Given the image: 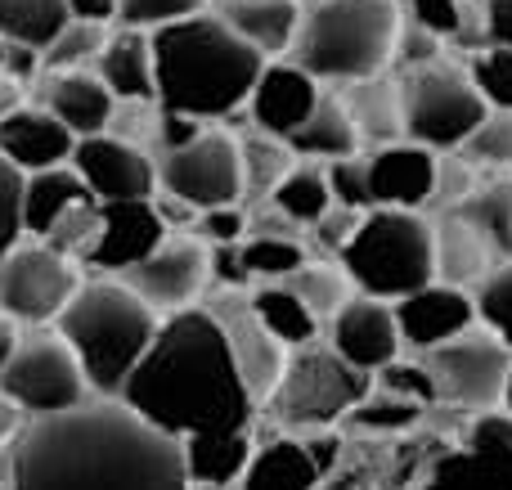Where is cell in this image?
<instances>
[{
	"label": "cell",
	"instance_id": "6da1fadb",
	"mask_svg": "<svg viewBox=\"0 0 512 490\" xmlns=\"http://www.w3.org/2000/svg\"><path fill=\"white\" fill-rule=\"evenodd\" d=\"M5 490H189L180 441L104 396L27 419L5 455Z\"/></svg>",
	"mask_w": 512,
	"mask_h": 490
},
{
	"label": "cell",
	"instance_id": "7a4b0ae2",
	"mask_svg": "<svg viewBox=\"0 0 512 490\" xmlns=\"http://www.w3.org/2000/svg\"><path fill=\"white\" fill-rule=\"evenodd\" d=\"M117 401L131 405L144 423L162 428L176 441L194 437V432L252 428L256 410L230 356V342L207 306L171 311L158 324L149 351L122 383Z\"/></svg>",
	"mask_w": 512,
	"mask_h": 490
},
{
	"label": "cell",
	"instance_id": "3957f363",
	"mask_svg": "<svg viewBox=\"0 0 512 490\" xmlns=\"http://www.w3.org/2000/svg\"><path fill=\"white\" fill-rule=\"evenodd\" d=\"M149 45L158 108L198 117V122H221L239 113L265 68V54H256L207 9L180 23L153 27Z\"/></svg>",
	"mask_w": 512,
	"mask_h": 490
},
{
	"label": "cell",
	"instance_id": "277c9868",
	"mask_svg": "<svg viewBox=\"0 0 512 490\" xmlns=\"http://www.w3.org/2000/svg\"><path fill=\"white\" fill-rule=\"evenodd\" d=\"M400 18V0H315L301 5V27L283 59L306 68L319 86L378 77L391 68Z\"/></svg>",
	"mask_w": 512,
	"mask_h": 490
},
{
	"label": "cell",
	"instance_id": "5b68a950",
	"mask_svg": "<svg viewBox=\"0 0 512 490\" xmlns=\"http://www.w3.org/2000/svg\"><path fill=\"white\" fill-rule=\"evenodd\" d=\"M59 333L81 360V374L99 396H117L140 356L149 351L158 333V311L122 279H99L81 284L59 311Z\"/></svg>",
	"mask_w": 512,
	"mask_h": 490
},
{
	"label": "cell",
	"instance_id": "8992f818",
	"mask_svg": "<svg viewBox=\"0 0 512 490\" xmlns=\"http://www.w3.org/2000/svg\"><path fill=\"white\" fill-rule=\"evenodd\" d=\"M337 261L360 293L396 302L436 279L432 221L409 207H369Z\"/></svg>",
	"mask_w": 512,
	"mask_h": 490
},
{
	"label": "cell",
	"instance_id": "52a82bcc",
	"mask_svg": "<svg viewBox=\"0 0 512 490\" xmlns=\"http://www.w3.org/2000/svg\"><path fill=\"white\" fill-rule=\"evenodd\" d=\"M373 387V374L346 365L333 347H319L306 342V347L288 351V365H283L274 392L265 396L274 423L283 432H297V437H315V432H328L346 419L355 401Z\"/></svg>",
	"mask_w": 512,
	"mask_h": 490
},
{
	"label": "cell",
	"instance_id": "ba28073f",
	"mask_svg": "<svg viewBox=\"0 0 512 490\" xmlns=\"http://www.w3.org/2000/svg\"><path fill=\"white\" fill-rule=\"evenodd\" d=\"M400 113H405V140L445 153L468 144V135L481 126L490 104L481 99L472 72L436 59L400 77Z\"/></svg>",
	"mask_w": 512,
	"mask_h": 490
},
{
	"label": "cell",
	"instance_id": "9c48e42d",
	"mask_svg": "<svg viewBox=\"0 0 512 490\" xmlns=\"http://www.w3.org/2000/svg\"><path fill=\"white\" fill-rule=\"evenodd\" d=\"M427 378L436 387V401H450L459 410H495L504 401V378L512 365V347L486 324L454 333L450 342L432 351H418Z\"/></svg>",
	"mask_w": 512,
	"mask_h": 490
},
{
	"label": "cell",
	"instance_id": "30bf717a",
	"mask_svg": "<svg viewBox=\"0 0 512 490\" xmlns=\"http://www.w3.org/2000/svg\"><path fill=\"white\" fill-rule=\"evenodd\" d=\"M0 387L23 405L27 419H41V414H63L81 405L90 383L63 333H36V338L14 342L5 369H0Z\"/></svg>",
	"mask_w": 512,
	"mask_h": 490
},
{
	"label": "cell",
	"instance_id": "8fae6325",
	"mask_svg": "<svg viewBox=\"0 0 512 490\" xmlns=\"http://www.w3.org/2000/svg\"><path fill=\"white\" fill-rule=\"evenodd\" d=\"M158 185L189 207H225L243 198V158L230 131H198L189 144L167 149L158 162Z\"/></svg>",
	"mask_w": 512,
	"mask_h": 490
},
{
	"label": "cell",
	"instance_id": "7c38bea8",
	"mask_svg": "<svg viewBox=\"0 0 512 490\" xmlns=\"http://www.w3.org/2000/svg\"><path fill=\"white\" fill-rule=\"evenodd\" d=\"M77 266L72 257L54 252L50 243L36 248H9L0 257V311L14 324H50L77 293Z\"/></svg>",
	"mask_w": 512,
	"mask_h": 490
},
{
	"label": "cell",
	"instance_id": "4fadbf2b",
	"mask_svg": "<svg viewBox=\"0 0 512 490\" xmlns=\"http://www.w3.org/2000/svg\"><path fill=\"white\" fill-rule=\"evenodd\" d=\"M207 311L221 324L225 342H230V356H234V365H239V378H243V387H248V396L256 405H265V396L274 392L283 365H288V347L261 324V315L252 311V293H243V288H221V293L207 302Z\"/></svg>",
	"mask_w": 512,
	"mask_h": 490
},
{
	"label": "cell",
	"instance_id": "5bb4252c",
	"mask_svg": "<svg viewBox=\"0 0 512 490\" xmlns=\"http://www.w3.org/2000/svg\"><path fill=\"white\" fill-rule=\"evenodd\" d=\"M122 284L140 293L158 315L185 311L207 284V243L198 234H180V239H162L149 257L122 270Z\"/></svg>",
	"mask_w": 512,
	"mask_h": 490
},
{
	"label": "cell",
	"instance_id": "9a60e30c",
	"mask_svg": "<svg viewBox=\"0 0 512 490\" xmlns=\"http://www.w3.org/2000/svg\"><path fill=\"white\" fill-rule=\"evenodd\" d=\"M68 162H72V171L86 180V189L99 203L158 194V167L149 162V153H140L131 140H117V135H108V131L81 135Z\"/></svg>",
	"mask_w": 512,
	"mask_h": 490
},
{
	"label": "cell",
	"instance_id": "2e32d148",
	"mask_svg": "<svg viewBox=\"0 0 512 490\" xmlns=\"http://www.w3.org/2000/svg\"><path fill=\"white\" fill-rule=\"evenodd\" d=\"M167 234L171 230L162 225L153 198H113V203H99L95 239H90V248H86L81 261L122 275L126 266H135L140 257H149Z\"/></svg>",
	"mask_w": 512,
	"mask_h": 490
},
{
	"label": "cell",
	"instance_id": "e0dca14e",
	"mask_svg": "<svg viewBox=\"0 0 512 490\" xmlns=\"http://www.w3.org/2000/svg\"><path fill=\"white\" fill-rule=\"evenodd\" d=\"M328 347L346 360V365L364 369V374H378L382 365L400 356V324H396V311H391L382 297H346L337 306V315L328 320Z\"/></svg>",
	"mask_w": 512,
	"mask_h": 490
},
{
	"label": "cell",
	"instance_id": "ac0fdd59",
	"mask_svg": "<svg viewBox=\"0 0 512 490\" xmlns=\"http://www.w3.org/2000/svg\"><path fill=\"white\" fill-rule=\"evenodd\" d=\"M391 311H396L400 342H405L409 351H432V347H441V342H450L454 333L477 324V306H472L468 288L441 284V279L396 297Z\"/></svg>",
	"mask_w": 512,
	"mask_h": 490
},
{
	"label": "cell",
	"instance_id": "d6986e66",
	"mask_svg": "<svg viewBox=\"0 0 512 490\" xmlns=\"http://www.w3.org/2000/svg\"><path fill=\"white\" fill-rule=\"evenodd\" d=\"M319 95H324V86H319L306 68H297L292 59H265L261 77H256V86L248 95L256 131L274 135V140H288V135L315 113Z\"/></svg>",
	"mask_w": 512,
	"mask_h": 490
},
{
	"label": "cell",
	"instance_id": "ffe728a7",
	"mask_svg": "<svg viewBox=\"0 0 512 490\" xmlns=\"http://www.w3.org/2000/svg\"><path fill=\"white\" fill-rule=\"evenodd\" d=\"M369 198L373 207H409L423 212L432 203V185H436V153L427 144L414 140H396L369 149Z\"/></svg>",
	"mask_w": 512,
	"mask_h": 490
},
{
	"label": "cell",
	"instance_id": "44dd1931",
	"mask_svg": "<svg viewBox=\"0 0 512 490\" xmlns=\"http://www.w3.org/2000/svg\"><path fill=\"white\" fill-rule=\"evenodd\" d=\"M77 135L50 113V108H9L0 117V153L14 162L23 176L45 167H59L72 158Z\"/></svg>",
	"mask_w": 512,
	"mask_h": 490
},
{
	"label": "cell",
	"instance_id": "7402d4cb",
	"mask_svg": "<svg viewBox=\"0 0 512 490\" xmlns=\"http://www.w3.org/2000/svg\"><path fill=\"white\" fill-rule=\"evenodd\" d=\"M499 252L490 248V239L472 221H463L459 212H441L432 221V261L436 279L454 288H477L490 275Z\"/></svg>",
	"mask_w": 512,
	"mask_h": 490
},
{
	"label": "cell",
	"instance_id": "603a6c76",
	"mask_svg": "<svg viewBox=\"0 0 512 490\" xmlns=\"http://www.w3.org/2000/svg\"><path fill=\"white\" fill-rule=\"evenodd\" d=\"M221 18L234 36L265 59H283L301 27V0H221Z\"/></svg>",
	"mask_w": 512,
	"mask_h": 490
},
{
	"label": "cell",
	"instance_id": "cb8c5ba5",
	"mask_svg": "<svg viewBox=\"0 0 512 490\" xmlns=\"http://www.w3.org/2000/svg\"><path fill=\"white\" fill-rule=\"evenodd\" d=\"M319 482H324V464L315 459L310 441L274 437L252 450L239 490H319Z\"/></svg>",
	"mask_w": 512,
	"mask_h": 490
},
{
	"label": "cell",
	"instance_id": "d4e9b609",
	"mask_svg": "<svg viewBox=\"0 0 512 490\" xmlns=\"http://www.w3.org/2000/svg\"><path fill=\"white\" fill-rule=\"evenodd\" d=\"M45 108L68 126L72 135H99L108 131L113 122V90L95 77V72H81V68H68V72H54L50 77V90H45Z\"/></svg>",
	"mask_w": 512,
	"mask_h": 490
},
{
	"label": "cell",
	"instance_id": "484cf974",
	"mask_svg": "<svg viewBox=\"0 0 512 490\" xmlns=\"http://www.w3.org/2000/svg\"><path fill=\"white\" fill-rule=\"evenodd\" d=\"M95 63H99L95 77L113 90V99H122V104H149V99H158L149 32H140V27H122L117 36L104 41V50H99Z\"/></svg>",
	"mask_w": 512,
	"mask_h": 490
},
{
	"label": "cell",
	"instance_id": "4316f807",
	"mask_svg": "<svg viewBox=\"0 0 512 490\" xmlns=\"http://www.w3.org/2000/svg\"><path fill=\"white\" fill-rule=\"evenodd\" d=\"M342 104L351 113L355 131H360L364 149H382V144H396L405 140V113H400V81L378 77H364V81H346L342 90Z\"/></svg>",
	"mask_w": 512,
	"mask_h": 490
},
{
	"label": "cell",
	"instance_id": "83f0119b",
	"mask_svg": "<svg viewBox=\"0 0 512 490\" xmlns=\"http://www.w3.org/2000/svg\"><path fill=\"white\" fill-rule=\"evenodd\" d=\"M252 432L248 428H225V432H194L180 441L185 455V477L194 486H230L243 477L252 459Z\"/></svg>",
	"mask_w": 512,
	"mask_h": 490
},
{
	"label": "cell",
	"instance_id": "f1b7e54d",
	"mask_svg": "<svg viewBox=\"0 0 512 490\" xmlns=\"http://www.w3.org/2000/svg\"><path fill=\"white\" fill-rule=\"evenodd\" d=\"M288 149L297 158H310V162H333V158H351L360 153V131H355L351 113H346L342 95H319L315 113L288 135Z\"/></svg>",
	"mask_w": 512,
	"mask_h": 490
},
{
	"label": "cell",
	"instance_id": "f546056e",
	"mask_svg": "<svg viewBox=\"0 0 512 490\" xmlns=\"http://www.w3.org/2000/svg\"><path fill=\"white\" fill-rule=\"evenodd\" d=\"M95 198L86 189V180L72 171V162H59V167H45V171H32L23 180V230L32 234H50V225L59 221L63 212H72L77 203Z\"/></svg>",
	"mask_w": 512,
	"mask_h": 490
},
{
	"label": "cell",
	"instance_id": "4dcf8cb0",
	"mask_svg": "<svg viewBox=\"0 0 512 490\" xmlns=\"http://www.w3.org/2000/svg\"><path fill=\"white\" fill-rule=\"evenodd\" d=\"M274 212H283L292 225H315L319 216L333 207V189H328V176H324V162H292V171L274 185L270 194Z\"/></svg>",
	"mask_w": 512,
	"mask_h": 490
},
{
	"label": "cell",
	"instance_id": "1f68e13d",
	"mask_svg": "<svg viewBox=\"0 0 512 490\" xmlns=\"http://www.w3.org/2000/svg\"><path fill=\"white\" fill-rule=\"evenodd\" d=\"M252 311L261 315V324L283 342V347H306L319 338V320L288 284H261L252 293Z\"/></svg>",
	"mask_w": 512,
	"mask_h": 490
},
{
	"label": "cell",
	"instance_id": "d6a6232c",
	"mask_svg": "<svg viewBox=\"0 0 512 490\" xmlns=\"http://www.w3.org/2000/svg\"><path fill=\"white\" fill-rule=\"evenodd\" d=\"M68 18V0H0V41L45 50Z\"/></svg>",
	"mask_w": 512,
	"mask_h": 490
},
{
	"label": "cell",
	"instance_id": "836d02e7",
	"mask_svg": "<svg viewBox=\"0 0 512 490\" xmlns=\"http://www.w3.org/2000/svg\"><path fill=\"white\" fill-rule=\"evenodd\" d=\"M423 490H512V459L486 450H459L441 459Z\"/></svg>",
	"mask_w": 512,
	"mask_h": 490
},
{
	"label": "cell",
	"instance_id": "e575fe53",
	"mask_svg": "<svg viewBox=\"0 0 512 490\" xmlns=\"http://www.w3.org/2000/svg\"><path fill=\"white\" fill-rule=\"evenodd\" d=\"M445 212H459L463 221H472L486 234L499 257H512V180L477 185L459 207H445Z\"/></svg>",
	"mask_w": 512,
	"mask_h": 490
},
{
	"label": "cell",
	"instance_id": "d590c367",
	"mask_svg": "<svg viewBox=\"0 0 512 490\" xmlns=\"http://www.w3.org/2000/svg\"><path fill=\"white\" fill-rule=\"evenodd\" d=\"M279 284H288L292 293L301 297V302L315 311V320H333L337 315V306L351 297V279H346V270H342V261H301L292 275H283Z\"/></svg>",
	"mask_w": 512,
	"mask_h": 490
},
{
	"label": "cell",
	"instance_id": "8d00e7d4",
	"mask_svg": "<svg viewBox=\"0 0 512 490\" xmlns=\"http://www.w3.org/2000/svg\"><path fill=\"white\" fill-rule=\"evenodd\" d=\"M239 158H243V194H252V198L274 194V185H279L292 171V162H297L288 140H274V135H265V131L239 140Z\"/></svg>",
	"mask_w": 512,
	"mask_h": 490
},
{
	"label": "cell",
	"instance_id": "74e56055",
	"mask_svg": "<svg viewBox=\"0 0 512 490\" xmlns=\"http://www.w3.org/2000/svg\"><path fill=\"white\" fill-rule=\"evenodd\" d=\"M239 257L248 279H265V284H279L283 275L306 261V248H301L297 234H243Z\"/></svg>",
	"mask_w": 512,
	"mask_h": 490
},
{
	"label": "cell",
	"instance_id": "f35d334b",
	"mask_svg": "<svg viewBox=\"0 0 512 490\" xmlns=\"http://www.w3.org/2000/svg\"><path fill=\"white\" fill-rule=\"evenodd\" d=\"M418 419H423V405L418 401L396 396V392H382V387H369V392L346 410L342 423L355 432H409Z\"/></svg>",
	"mask_w": 512,
	"mask_h": 490
},
{
	"label": "cell",
	"instance_id": "ab89813d",
	"mask_svg": "<svg viewBox=\"0 0 512 490\" xmlns=\"http://www.w3.org/2000/svg\"><path fill=\"white\" fill-rule=\"evenodd\" d=\"M472 306H477V320L512 347V257L495 261L490 275L472 288Z\"/></svg>",
	"mask_w": 512,
	"mask_h": 490
},
{
	"label": "cell",
	"instance_id": "60d3db41",
	"mask_svg": "<svg viewBox=\"0 0 512 490\" xmlns=\"http://www.w3.org/2000/svg\"><path fill=\"white\" fill-rule=\"evenodd\" d=\"M108 32L104 23H86V18H68V27H63L59 36H54L50 45L41 50V63L50 72H68V68H81L86 59H99V50H104Z\"/></svg>",
	"mask_w": 512,
	"mask_h": 490
},
{
	"label": "cell",
	"instance_id": "b9f144b4",
	"mask_svg": "<svg viewBox=\"0 0 512 490\" xmlns=\"http://www.w3.org/2000/svg\"><path fill=\"white\" fill-rule=\"evenodd\" d=\"M459 153L472 167H495V171L512 167V108H490Z\"/></svg>",
	"mask_w": 512,
	"mask_h": 490
},
{
	"label": "cell",
	"instance_id": "7bdbcfd3",
	"mask_svg": "<svg viewBox=\"0 0 512 490\" xmlns=\"http://www.w3.org/2000/svg\"><path fill=\"white\" fill-rule=\"evenodd\" d=\"M468 72L490 108H512V45H486V50H477Z\"/></svg>",
	"mask_w": 512,
	"mask_h": 490
},
{
	"label": "cell",
	"instance_id": "ee69618b",
	"mask_svg": "<svg viewBox=\"0 0 512 490\" xmlns=\"http://www.w3.org/2000/svg\"><path fill=\"white\" fill-rule=\"evenodd\" d=\"M324 176H328V189H333V203L355 207V212H369L373 207V198H369V158H364V153L324 162Z\"/></svg>",
	"mask_w": 512,
	"mask_h": 490
},
{
	"label": "cell",
	"instance_id": "f6af8a7d",
	"mask_svg": "<svg viewBox=\"0 0 512 490\" xmlns=\"http://www.w3.org/2000/svg\"><path fill=\"white\" fill-rule=\"evenodd\" d=\"M203 9H207V0H117V23L153 32V27L180 23L189 14H203Z\"/></svg>",
	"mask_w": 512,
	"mask_h": 490
},
{
	"label": "cell",
	"instance_id": "bcb514c9",
	"mask_svg": "<svg viewBox=\"0 0 512 490\" xmlns=\"http://www.w3.org/2000/svg\"><path fill=\"white\" fill-rule=\"evenodd\" d=\"M477 189V167H472L468 158H463L459 149H445V153H436V185H432V203L441 207H459L463 198ZM427 203V207H432Z\"/></svg>",
	"mask_w": 512,
	"mask_h": 490
},
{
	"label": "cell",
	"instance_id": "7dc6e473",
	"mask_svg": "<svg viewBox=\"0 0 512 490\" xmlns=\"http://www.w3.org/2000/svg\"><path fill=\"white\" fill-rule=\"evenodd\" d=\"M23 171L0 153V257L23 239Z\"/></svg>",
	"mask_w": 512,
	"mask_h": 490
},
{
	"label": "cell",
	"instance_id": "c3c4849f",
	"mask_svg": "<svg viewBox=\"0 0 512 490\" xmlns=\"http://www.w3.org/2000/svg\"><path fill=\"white\" fill-rule=\"evenodd\" d=\"M378 387L382 392H396V396H409V401H418V405H436V387H432V378H427V369H423V360H391V365H382L378 374Z\"/></svg>",
	"mask_w": 512,
	"mask_h": 490
},
{
	"label": "cell",
	"instance_id": "681fc988",
	"mask_svg": "<svg viewBox=\"0 0 512 490\" xmlns=\"http://www.w3.org/2000/svg\"><path fill=\"white\" fill-rule=\"evenodd\" d=\"M405 9V5H400ZM441 36L436 32H427V27H418L414 18H400V32H396V54H391V63H400V68H423V63H436L441 59Z\"/></svg>",
	"mask_w": 512,
	"mask_h": 490
},
{
	"label": "cell",
	"instance_id": "f907efd6",
	"mask_svg": "<svg viewBox=\"0 0 512 490\" xmlns=\"http://www.w3.org/2000/svg\"><path fill=\"white\" fill-rule=\"evenodd\" d=\"M194 234L203 243H243V234H248V216H243L239 203L207 207V212L194 216Z\"/></svg>",
	"mask_w": 512,
	"mask_h": 490
},
{
	"label": "cell",
	"instance_id": "816d5d0a",
	"mask_svg": "<svg viewBox=\"0 0 512 490\" xmlns=\"http://www.w3.org/2000/svg\"><path fill=\"white\" fill-rule=\"evenodd\" d=\"M468 450H486V455L512 459V414L504 410H481V419L468 432Z\"/></svg>",
	"mask_w": 512,
	"mask_h": 490
},
{
	"label": "cell",
	"instance_id": "f5cc1de1",
	"mask_svg": "<svg viewBox=\"0 0 512 490\" xmlns=\"http://www.w3.org/2000/svg\"><path fill=\"white\" fill-rule=\"evenodd\" d=\"M360 216H364V212H355V207L333 203V207H328V212L315 221V243L328 252V257H342V248L351 243V234H355V225H360Z\"/></svg>",
	"mask_w": 512,
	"mask_h": 490
},
{
	"label": "cell",
	"instance_id": "db71d44e",
	"mask_svg": "<svg viewBox=\"0 0 512 490\" xmlns=\"http://www.w3.org/2000/svg\"><path fill=\"white\" fill-rule=\"evenodd\" d=\"M198 131H203V122H198V117H185V113H171V108H162V117H158V144H162V153L189 144Z\"/></svg>",
	"mask_w": 512,
	"mask_h": 490
},
{
	"label": "cell",
	"instance_id": "11a10c76",
	"mask_svg": "<svg viewBox=\"0 0 512 490\" xmlns=\"http://www.w3.org/2000/svg\"><path fill=\"white\" fill-rule=\"evenodd\" d=\"M481 18L490 45H512V0H481Z\"/></svg>",
	"mask_w": 512,
	"mask_h": 490
},
{
	"label": "cell",
	"instance_id": "9f6ffc18",
	"mask_svg": "<svg viewBox=\"0 0 512 490\" xmlns=\"http://www.w3.org/2000/svg\"><path fill=\"white\" fill-rule=\"evenodd\" d=\"M153 207H158V216H162V225H194V216H198V207H189L185 198H176V194H167V189H162V194H153Z\"/></svg>",
	"mask_w": 512,
	"mask_h": 490
},
{
	"label": "cell",
	"instance_id": "6f0895ef",
	"mask_svg": "<svg viewBox=\"0 0 512 490\" xmlns=\"http://www.w3.org/2000/svg\"><path fill=\"white\" fill-rule=\"evenodd\" d=\"M72 18H86V23H117V0H68Z\"/></svg>",
	"mask_w": 512,
	"mask_h": 490
},
{
	"label": "cell",
	"instance_id": "680465c9",
	"mask_svg": "<svg viewBox=\"0 0 512 490\" xmlns=\"http://www.w3.org/2000/svg\"><path fill=\"white\" fill-rule=\"evenodd\" d=\"M23 428V405L0 387V441H14V432Z\"/></svg>",
	"mask_w": 512,
	"mask_h": 490
},
{
	"label": "cell",
	"instance_id": "91938a15",
	"mask_svg": "<svg viewBox=\"0 0 512 490\" xmlns=\"http://www.w3.org/2000/svg\"><path fill=\"white\" fill-rule=\"evenodd\" d=\"M14 342H18L14 320H9V315L0 311V369H5V360H9V351H14Z\"/></svg>",
	"mask_w": 512,
	"mask_h": 490
},
{
	"label": "cell",
	"instance_id": "94428289",
	"mask_svg": "<svg viewBox=\"0 0 512 490\" xmlns=\"http://www.w3.org/2000/svg\"><path fill=\"white\" fill-rule=\"evenodd\" d=\"M499 405H504V410L512 414V365H508V378H504V401H499Z\"/></svg>",
	"mask_w": 512,
	"mask_h": 490
},
{
	"label": "cell",
	"instance_id": "6125c7cd",
	"mask_svg": "<svg viewBox=\"0 0 512 490\" xmlns=\"http://www.w3.org/2000/svg\"><path fill=\"white\" fill-rule=\"evenodd\" d=\"M189 490H239V482H230V486H194L189 482Z\"/></svg>",
	"mask_w": 512,
	"mask_h": 490
},
{
	"label": "cell",
	"instance_id": "be15d7a7",
	"mask_svg": "<svg viewBox=\"0 0 512 490\" xmlns=\"http://www.w3.org/2000/svg\"><path fill=\"white\" fill-rule=\"evenodd\" d=\"M0 77H5V41H0Z\"/></svg>",
	"mask_w": 512,
	"mask_h": 490
},
{
	"label": "cell",
	"instance_id": "e7e4bbea",
	"mask_svg": "<svg viewBox=\"0 0 512 490\" xmlns=\"http://www.w3.org/2000/svg\"><path fill=\"white\" fill-rule=\"evenodd\" d=\"M0 490H5V464H0Z\"/></svg>",
	"mask_w": 512,
	"mask_h": 490
}]
</instances>
